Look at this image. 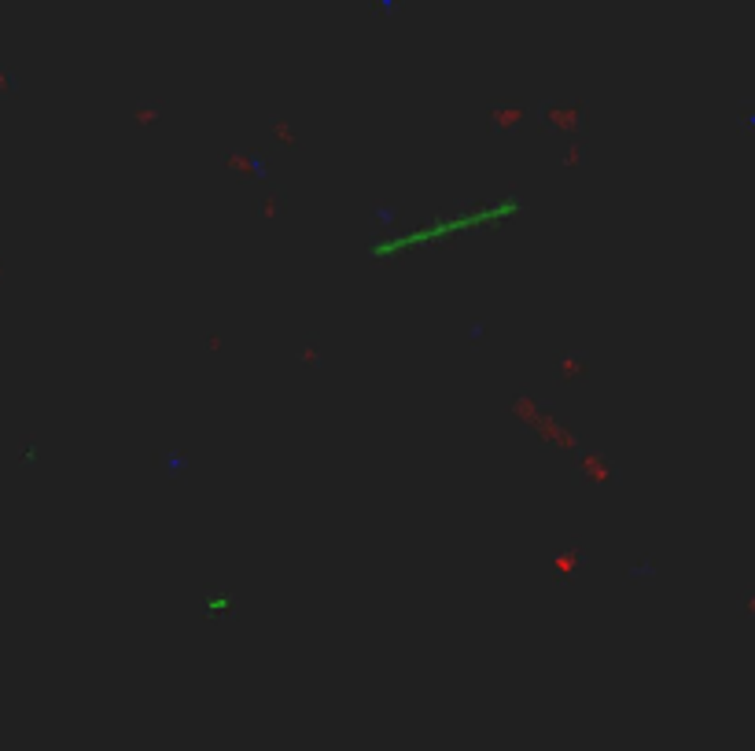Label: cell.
I'll use <instances>...</instances> for the list:
<instances>
[{
  "instance_id": "6da1fadb",
  "label": "cell",
  "mask_w": 755,
  "mask_h": 751,
  "mask_svg": "<svg viewBox=\"0 0 755 751\" xmlns=\"http://www.w3.org/2000/svg\"><path fill=\"white\" fill-rule=\"evenodd\" d=\"M538 118L549 125V130H557L563 136H571V141H582L586 136V107H582V100H575L571 107H560V103H541Z\"/></svg>"
},
{
  "instance_id": "7a4b0ae2",
  "label": "cell",
  "mask_w": 755,
  "mask_h": 751,
  "mask_svg": "<svg viewBox=\"0 0 755 751\" xmlns=\"http://www.w3.org/2000/svg\"><path fill=\"white\" fill-rule=\"evenodd\" d=\"M530 118V111L516 100H494L490 111H486V130L490 133H513L516 125H524Z\"/></svg>"
},
{
  "instance_id": "3957f363",
  "label": "cell",
  "mask_w": 755,
  "mask_h": 751,
  "mask_svg": "<svg viewBox=\"0 0 755 751\" xmlns=\"http://www.w3.org/2000/svg\"><path fill=\"white\" fill-rule=\"evenodd\" d=\"M612 475H615V471H612V460L604 457V453H597V449H586V453L579 457V468H575V475H571V482H582V479L608 482Z\"/></svg>"
},
{
  "instance_id": "277c9868",
  "label": "cell",
  "mask_w": 755,
  "mask_h": 751,
  "mask_svg": "<svg viewBox=\"0 0 755 751\" xmlns=\"http://www.w3.org/2000/svg\"><path fill=\"white\" fill-rule=\"evenodd\" d=\"M221 166L225 169H236L240 177H262L265 174V158L262 155H247V152H232L221 158Z\"/></svg>"
},
{
  "instance_id": "5b68a950",
  "label": "cell",
  "mask_w": 755,
  "mask_h": 751,
  "mask_svg": "<svg viewBox=\"0 0 755 751\" xmlns=\"http://www.w3.org/2000/svg\"><path fill=\"white\" fill-rule=\"evenodd\" d=\"M158 464H163V471H166L169 479H180L188 468H192V460H188L185 453H177V449H169V453L163 449V453H158Z\"/></svg>"
},
{
  "instance_id": "8992f818",
  "label": "cell",
  "mask_w": 755,
  "mask_h": 751,
  "mask_svg": "<svg viewBox=\"0 0 755 751\" xmlns=\"http://www.w3.org/2000/svg\"><path fill=\"white\" fill-rule=\"evenodd\" d=\"M280 199H284L280 192H276V188H269V192L262 196V203L254 207V214H258L262 221H273V218H276V210H280Z\"/></svg>"
},
{
  "instance_id": "52a82bcc",
  "label": "cell",
  "mask_w": 755,
  "mask_h": 751,
  "mask_svg": "<svg viewBox=\"0 0 755 751\" xmlns=\"http://www.w3.org/2000/svg\"><path fill=\"white\" fill-rule=\"evenodd\" d=\"M317 347H321V342H317L313 336H306V339H302V350H299V361L306 364V369H321V350H317Z\"/></svg>"
},
{
  "instance_id": "ba28073f",
  "label": "cell",
  "mask_w": 755,
  "mask_h": 751,
  "mask_svg": "<svg viewBox=\"0 0 755 751\" xmlns=\"http://www.w3.org/2000/svg\"><path fill=\"white\" fill-rule=\"evenodd\" d=\"M590 369H586V361H575V358H560V380L563 383H571V380H579V376H586Z\"/></svg>"
},
{
  "instance_id": "9c48e42d",
  "label": "cell",
  "mask_w": 755,
  "mask_h": 751,
  "mask_svg": "<svg viewBox=\"0 0 755 751\" xmlns=\"http://www.w3.org/2000/svg\"><path fill=\"white\" fill-rule=\"evenodd\" d=\"M269 133L276 136V141L280 144H288V147H299V136H295V130L288 122H280V118H276V122H269Z\"/></svg>"
},
{
  "instance_id": "30bf717a",
  "label": "cell",
  "mask_w": 755,
  "mask_h": 751,
  "mask_svg": "<svg viewBox=\"0 0 755 751\" xmlns=\"http://www.w3.org/2000/svg\"><path fill=\"white\" fill-rule=\"evenodd\" d=\"M513 413L519 416V420H538V405H535V398H530V394H524V398L513 402Z\"/></svg>"
},
{
  "instance_id": "8fae6325",
  "label": "cell",
  "mask_w": 755,
  "mask_h": 751,
  "mask_svg": "<svg viewBox=\"0 0 755 751\" xmlns=\"http://www.w3.org/2000/svg\"><path fill=\"white\" fill-rule=\"evenodd\" d=\"M586 163V147H582V141H571V152L560 158V166L563 169H575V166H582Z\"/></svg>"
},
{
  "instance_id": "7c38bea8",
  "label": "cell",
  "mask_w": 755,
  "mask_h": 751,
  "mask_svg": "<svg viewBox=\"0 0 755 751\" xmlns=\"http://www.w3.org/2000/svg\"><path fill=\"white\" fill-rule=\"evenodd\" d=\"M158 114H163V111H158V103H144V107H136V125H147V122H155Z\"/></svg>"
},
{
  "instance_id": "4fadbf2b",
  "label": "cell",
  "mask_w": 755,
  "mask_h": 751,
  "mask_svg": "<svg viewBox=\"0 0 755 751\" xmlns=\"http://www.w3.org/2000/svg\"><path fill=\"white\" fill-rule=\"evenodd\" d=\"M571 564H575V556H571V553H563V556H557V567H560V571H568V567H571Z\"/></svg>"
},
{
  "instance_id": "5bb4252c",
  "label": "cell",
  "mask_w": 755,
  "mask_h": 751,
  "mask_svg": "<svg viewBox=\"0 0 755 751\" xmlns=\"http://www.w3.org/2000/svg\"><path fill=\"white\" fill-rule=\"evenodd\" d=\"M0 273H4V265H0Z\"/></svg>"
}]
</instances>
